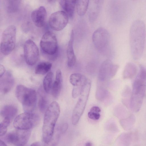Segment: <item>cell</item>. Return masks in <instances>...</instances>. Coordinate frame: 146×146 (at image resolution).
<instances>
[{
  "label": "cell",
  "mask_w": 146,
  "mask_h": 146,
  "mask_svg": "<svg viewBox=\"0 0 146 146\" xmlns=\"http://www.w3.org/2000/svg\"><path fill=\"white\" fill-rule=\"evenodd\" d=\"M89 1L88 0H76V8L77 13L80 16L84 15L88 9Z\"/></svg>",
  "instance_id": "obj_22"
},
{
  "label": "cell",
  "mask_w": 146,
  "mask_h": 146,
  "mask_svg": "<svg viewBox=\"0 0 146 146\" xmlns=\"http://www.w3.org/2000/svg\"><path fill=\"white\" fill-rule=\"evenodd\" d=\"M0 146H7L6 144L2 140H0Z\"/></svg>",
  "instance_id": "obj_34"
},
{
  "label": "cell",
  "mask_w": 146,
  "mask_h": 146,
  "mask_svg": "<svg viewBox=\"0 0 146 146\" xmlns=\"http://www.w3.org/2000/svg\"><path fill=\"white\" fill-rule=\"evenodd\" d=\"M16 30L15 27L11 25L3 31L0 44V52L3 55L9 54L15 45Z\"/></svg>",
  "instance_id": "obj_6"
},
{
  "label": "cell",
  "mask_w": 146,
  "mask_h": 146,
  "mask_svg": "<svg viewBox=\"0 0 146 146\" xmlns=\"http://www.w3.org/2000/svg\"><path fill=\"white\" fill-rule=\"evenodd\" d=\"M24 54L25 61L29 65H33L38 60V49L35 43L31 40H27L25 42L24 45Z\"/></svg>",
  "instance_id": "obj_11"
},
{
  "label": "cell",
  "mask_w": 146,
  "mask_h": 146,
  "mask_svg": "<svg viewBox=\"0 0 146 146\" xmlns=\"http://www.w3.org/2000/svg\"><path fill=\"white\" fill-rule=\"evenodd\" d=\"M68 19V16L64 11H57L50 16L48 20L49 25L54 31H61L66 27Z\"/></svg>",
  "instance_id": "obj_12"
},
{
  "label": "cell",
  "mask_w": 146,
  "mask_h": 146,
  "mask_svg": "<svg viewBox=\"0 0 146 146\" xmlns=\"http://www.w3.org/2000/svg\"><path fill=\"white\" fill-rule=\"evenodd\" d=\"M82 87L74 86L72 92V96L73 98H75L80 96Z\"/></svg>",
  "instance_id": "obj_28"
},
{
  "label": "cell",
  "mask_w": 146,
  "mask_h": 146,
  "mask_svg": "<svg viewBox=\"0 0 146 146\" xmlns=\"http://www.w3.org/2000/svg\"><path fill=\"white\" fill-rule=\"evenodd\" d=\"M145 27L144 22L136 20L132 24L129 32V42L131 53L135 60L141 56L144 50L145 39Z\"/></svg>",
  "instance_id": "obj_1"
},
{
  "label": "cell",
  "mask_w": 146,
  "mask_h": 146,
  "mask_svg": "<svg viewBox=\"0 0 146 146\" xmlns=\"http://www.w3.org/2000/svg\"><path fill=\"white\" fill-rule=\"evenodd\" d=\"M88 80L86 77L80 73H73L69 77L70 83L74 86L82 87Z\"/></svg>",
  "instance_id": "obj_20"
},
{
  "label": "cell",
  "mask_w": 146,
  "mask_h": 146,
  "mask_svg": "<svg viewBox=\"0 0 146 146\" xmlns=\"http://www.w3.org/2000/svg\"><path fill=\"white\" fill-rule=\"evenodd\" d=\"M59 127H58L54 132L50 142L45 144L44 146H56L59 140L60 135L62 134Z\"/></svg>",
  "instance_id": "obj_26"
},
{
  "label": "cell",
  "mask_w": 146,
  "mask_h": 146,
  "mask_svg": "<svg viewBox=\"0 0 146 146\" xmlns=\"http://www.w3.org/2000/svg\"><path fill=\"white\" fill-rule=\"evenodd\" d=\"M31 133L30 130L17 129L7 134L5 139L8 142L16 146H23L27 142Z\"/></svg>",
  "instance_id": "obj_10"
},
{
  "label": "cell",
  "mask_w": 146,
  "mask_h": 146,
  "mask_svg": "<svg viewBox=\"0 0 146 146\" xmlns=\"http://www.w3.org/2000/svg\"><path fill=\"white\" fill-rule=\"evenodd\" d=\"M74 39V33L72 30L71 32L70 38L68 44L66 51L67 64L69 67H73L76 61V57L73 48Z\"/></svg>",
  "instance_id": "obj_16"
},
{
  "label": "cell",
  "mask_w": 146,
  "mask_h": 146,
  "mask_svg": "<svg viewBox=\"0 0 146 146\" xmlns=\"http://www.w3.org/2000/svg\"><path fill=\"white\" fill-rule=\"evenodd\" d=\"M39 96L38 103V108L41 111L44 112L49 105L48 100L45 94L42 92H40Z\"/></svg>",
  "instance_id": "obj_25"
},
{
  "label": "cell",
  "mask_w": 146,
  "mask_h": 146,
  "mask_svg": "<svg viewBox=\"0 0 146 146\" xmlns=\"http://www.w3.org/2000/svg\"><path fill=\"white\" fill-rule=\"evenodd\" d=\"M88 117L94 120H98L100 117V113H96L90 111L88 113Z\"/></svg>",
  "instance_id": "obj_29"
},
{
  "label": "cell",
  "mask_w": 146,
  "mask_h": 146,
  "mask_svg": "<svg viewBox=\"0 0 146 146\" xmlns=\"http://www.w3.org/2000/svg\"><path fill=\"white\" fill-rule=\"evenodd\" d=\"M68 123H64L59 126L62 134L64 133L68 129Z\"/></svg>",
  "instance_id": "obj_30"
},
{
  "label": "cell",
  "mask_w": 146,
  "mask_h": 146,
  "mask_svg": "<svg viewBox=\"0 0 146 146\" xmlns=\"http://www.w3.org/2000/svg\"><path fill=\"white\" fill-rule=\"evenodd\" d=\"M93 44L100 52H104L108 48L110 42V35L105 29L100 27L96 29L92 36Z\"/></svg>",
  "instance_id": "obj_9"
},
{
  "label": "cell",
  "mask_w": 146,
  "mask_h": 146,
  "mask_svg": "<svg viewBox=\"0 0 146 146\" xmlns=\"http://www.w3.org/2000/svg\"><path fill=\"white\" fill-rule=\"evenodd\" d=\"M146 90V69L140 65L139 72L133 82L129 100V107L137 112L141 108Z\"/></svg>",
  "instance_id": "obj_2"
},
{
  "label": "cell",
  "mask_w": 146,
  "mask_h": 146,
  "mask_svg": "<svg viewBox=\"0 0 146 146\" xmlns=\"http://www.w3.org/2000/svg\"><path fill=\"white\" fill-rule=\"evenodd\" d=\"M91 86L90 81L88 79L82 87L79 98L73 110L72 118V123L77 124L83 114L88 100Z\"/></svg>",
  "instance_id": "obj_5"
},
{
  "label": "cell",
  "mask_w": 146,
  "mask_h": 146,
  "mask_svg": "<svg viewBox=\"0 0 146 146\" xmlns=\"http://www.w3.org/2000/svg\"><path fill=\"white\" fill-rule=\"evenodd\" d=\"M62 77L61 72L59 69L56 72V76L51 92L52 96L55 98H57L60 93L62 86Z\"/></svg>",
  "instance_id": "obj_18"
},
{
  "label": "cell",
  "mask_w": 146,
  "mask_h": 146,
  "mask_svg": "<svg viewBox=\"0 0 146 146\" xmlns=\"http://www.w3.org/2000/svg\"><path fill=\"white\" fill-rule=\"evenodd\" d=\"M17 111V109L15 106L12 105H7L1 109L0 115L3 120L11 122L16 116Z\"/></svg>",
  "instance_id": "obj_17"
},
{
  "label": "cell",
  "mask_w": 146,
  "mask_h": 146,
  "mask_svg": "<svg viewBox=\"0 0 146 146\" xmlns=\"http://www.w3.org/2000/svg\"><path fill=\"white\" fill-rule=\"evenodd\" d=\"M17 98L22 104L25 112H32L36 101V93L34 90L24 85H17L15 90Z\"/></svg>",
  "instance_id": "obj_4"
},
{
  "label": "cell",
  "mask_w": 146,
  "mask_h": 146,
  "mask_svg": "<svg viewBox=\"0 0 146 146\" xmlns=\"http://www.w3.org/2000/svg\"><path fill=\"white\" fill-rule=\"evenodd\" d=\"M90 111L96 113H100L101 110L100 108L97 106H94L91 108L90 110Z\"/></svg>",
  "instance_id": "obj_31"
},
{
  "label": "cell",
  "mask_w": 146,
  "mask_h": 146,
  "mask_svg": "<svg viewBox=\"0 0 146 146\" xmlns=\"http://www.w3.org/2000/svg\"><path fill=\"white\" fill-rule=\"evenodd\" d=\"M54 74L50 72H48L44 78L43 87L45 92L49 93L51 90L53 84Z\"/></svg>",
  "instance_id": "obj_24"
},
{
  "label": "cell",
  "mask_w": 146,
  "mask_h": 146,
  "mask_svg": "<svg viewBox=\"0 0 146 146\" xmlns=\"http://www.w3.org/2000/svg\"><path fill=\"white\" fill-rule=\"evenodd\" d=\"M85 146H92V143L90 142H87L85 144Z\"/></svg>",
  "instance_id": "obj_35"
},
{
  "label": "cell",
  "mask_w": 146,
  "mask_h": 146,
  "mask_svg": "<svg viewBox=\"0 0 146 146\" xmlns=\"http://www.w3.org/2000/svg\"><path fill=\"white\" fill-rule=\"evenodd\" d=\"M40 45L44 54L51 56L56 54L58 50L57 40L55 35L52 32L47 31L44 34Z\"/></svg>",
  "instance_id": "obj_8"
},
{
  "label": "cell",
  "mask_w": 146,
  "mask_h": 146,
  "mask_svg": "<svg viewBox=\"0 0 146 146\" xmlns=\"http://www.w3.org/2000/svg\"><path fill=\"white\" fill-rule=\"evenodd\" d=\"M76 0H62L59 3L64 11L69 17L72 18L74 15Z\"/></svg>",
  "instance_id": "obj_19"
},
{
  "label": "cell",
  "mask_w": 146,
  "mask_h": 146,
  "mask_svg": "<svg viewBox=\"0 0 146 146\" xmlns=\"http://www.w3.org/2000/svg\"><path fill=\"white\" fill-rule=\"evenodd\" d=\"M52 66L51 63L47 62H43L38 64L35 68V73L38 74H45L50 70Z\"/></svg>",
  "instance_id": "obj_23"
},
{
  "label": "cell",
  "mask_w": 146,
  "mask_h": 146,
  "mask_svg": "<svg viewBox=\"0 0 146 146\" xmlns=\"http://www.w3.org/2000/svg\"><path fill=\"white\" fill-rule=\"evenodd\" d=\"M40 117L38 115L32 112L21 113L14 119L13 125L17 129L30 130L38 123Z\"/></svg>",
  "instance_id": "obj_7"
},
{
  "label": "cell",
  "mask_w": 146,
  "mask_h": 146,
  "mask_svg": "<svg viewBox=\"0 0 146 146\" xmlns=\"http://www.w3.org/2000/svg\"><path fill=\"white\" fill-rule=\"evenodd\" d=\"M60 112L59 105L56 101L49 105L45 111L42 129L43 139L45 144L48 143L52 137Z\"/></svg>",
  "instance_id": "obj_3"
},
{
  "label": "cell",
  "mask_w": 146,
  "mask_h": 146,
  "mask_svg": "<svg viewBox=\"0 0 146 146\" xmlns=\"http://www.w3.org/2000/svg\"><path fill=\"white\" fill-rule=\"evenodd\" d=\"M137 68L133 63L129 62L125 65L123 73V77L124 79H131L136 74Z\"/></svg>",
  "instance_id": "obj_21"
},
{
  "label": "cell",
  "mask_w": 146,
  "mask_h": 146,
  "mask_svg": "<svg viewBox=\"0 0 146 146\" xmlns=\"http://www.w3.org/2000/svg\"><path fill=\"white\" fill-rule=\"evenodd\" d=\"M47 12L45 8L40 6L32 11L31 17L35 25L38 27H41L45 23L47 17Z\"/></svg>",
  "instance_id": "obj_14"
},
{
  "label": "cell",
  "mask_w": 146,
  "mask_h": 146,
  "mask_svg": "<svg viewBox=\"0 0 146 146\" xmlns=\"http://www.w3.org/2000/svg\"><path fill=\"white\" fill-rule=\"evenodd\" d=\"M6 72V70L4 66L1 64L0 65V76L1 77Z\"/></svg>",
  "instance_id": "obj_32"
},
{
  "label": "cell",
  "mask_w": 146,
  "mask_h": 146,
  "mask_svg": "<svg viewBox=\"0 0 146 146\" xmlns=\"http://www.w3.org/2000/svg\"><path fill=\"white\" fill-rule=\"evenodd\" d=\"M119 68L118 65L113 64L110 60L104 61L101 64L99 73V79L102 81L113 77Z\"/></svg>",
  "instance_id": "obj_13"
},
{
  "label": "cell",
  "mask_w": 146,
  "mask_h": 146,
  "mask_svg": "<svg viewBox=\"0 0 146 146\" xmlns=\"http://www.w3.org/2000/svg\"><path fill=\"white\" fill-rule=\"evenodd\" d=\"M11 122L5 120H3L0 123V136H3L6 133L8 127L9 125Z\"/></svg>",
  "instance_id": "obj_27"
},
{
  "label": "cell",
  "mask_w": 146,
  "mask_h": 146,
  "mask_svg": "<svg viewBox=\"0 0 146 146\" xmlns=\"http://www.w3.org/2000/svg\"><path fill=\"white\" fill-rule=\"evenodd\" d=\"M14 82V78L11 72L10 71L6 72L0 77V92L4 94L8 92L12 88Z\"/></svg>",
  "instance_id": "obj_15"
},
{
  "label": "cell",
  "mask_w": 146,
  "mask_h": 146,
  "mask_svg": "<svg viewBox=\"0 0 146 146\" xmlns=\"http://www.w3.org/2000/svg\"><path fill=\"white\" fill-rule=\"evenodd\" d=\"M30 146H41V144L39 142H36L32 144Z\"/></svg>",
  "instance_id": "obj_33"
}]
</instances>
